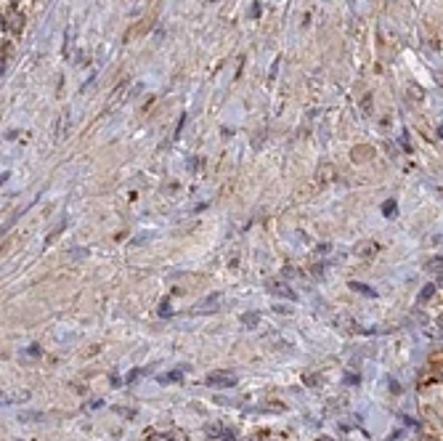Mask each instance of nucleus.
Here are the masks:
<instances>
[{
  "instance_id": "f03ea898",
  "label": "nucleus",
  "mask_w": 443,
  "mask_h": 441,
  "mask_svg": "<svg viewBox=\"0 0 443 441\" xmlns=\"http://www.w3.org/2000/svg\"><path fill=\"white\" fill-rule=\"evenodd\" d=\"M268 292H274L276 298H287V300H297V292L290 290L284 282H268Z\"/></svg>"
},
{
  "instance_id": "20e7f679",
  "label": "nucleus",
  "mask_w": 443,
  "mask_h": 441,
  "mask_svg": "<svg viewBox=\"0 0 443 441\" xmlns=\"http://www.w3.org/2000/svg\"><path fill=\"white\" fill-rule=\"evenodd\" d=\"M21 24H24V21H21V16L19 13H5L3 16V29H11V32H21Z\"/></svg>"
},
{
  "instance_id": "423d86ee",
  "label": "nucleus",
  "mask_w": 443,
  "mask_h": 441,
  "mask_svg": "<svg viewBox=\"0 0 443 441\" xmlns=\"http://www.w3.org/2000/svg\"><path fill=\"white\" fill-rule=\"evenodd\" d=\"M258 322H260L258 314H252V311H250V314H242V324H244V327H255Z\"/></svg>"
},
{
  "instance_id": "39448f33",
  "label": "nucleus",
  "mask_w": 443,
  "mask_h": 441,
  "mask_svg": "<svg viewBox=\"0 0 443 441\" xmlns=\"http://www.w3.org/2000/svg\"><path fill=\"white\" fill-rule=\"evenodd\" d=\"M371 154H374V152H371L369 146H356V149H353V160L356 162H364V160H371Z\"/></svg>"
},
{
  "instance_id": "7ed1b4c3",
  "label": "nucleus",
  "mask_w": 443,
  "mask_h": 441,
  "mask_svg": "<svg viewBox=\"0 0 443 441\" xmlns=\"http://www.w3.org/2000/svg\"><path fill=\"white\" fill-rule=\"evenodd\" d=\"M218 303H221V295H218V292H213V295H207L205 300H202V303L194 308V311L197 314H207V311H215L218 308Z\"/></svg>"
},
{
  "instance_id": "1a4fd4ad",
  "label": "nucleus",
  "mask_w": 443,
  "mask_h": 441,
  "mask_svg": "<svg viewBox=\"0 0 443 441\" xmlns=\"http://www.w3.org/2000/svg\"><path fill=\"white\" fill-rule=\"evenodd\" d=\"M181 369H175V372H167V375H159V383H173V380H181Z\"/></svg>"
},
{
  "instance_id": "9d476101",
  "label": "nucleus",
  "mask_w": 443,
  "mask_h": 441,
  "mask_svg": "<svg viewBox=\"0 0 443 441\" xmlns=\"http://www.w3.org/2000/svg\"><path fill=\"white\" fill-rule=\"evenodd\" d=\"M395 210H398V207H395V199H387V202L382 205V213L387 215V218H393V215H395Z\"/></svg>"
},
{
  "instance_id": "9b49d317",
  "label": "nucleus",
  "mask_w": 443,
  "mask_h": 441,
  "mask_svg": "<svg viewBox=\"0 0 443 441\" xmlns=\"http://www.w3.org/2000/svg\"><path fill=\"white\" fill-rule=\"evenodd\" d=\"M351 287H353L356 292H367V295H374V290L367 287V284H361V282H351Z\"/></svg>"
},
{
  "instance_id": "6e6552de",
  "label": "nucleus",
  "mask_w": 443,
  "mask_h": 441,
  "mask_svg": "<svg viewBox=\"0 0 443 441\" xmlns=\"http://www.w3.org/2000/svg\"><path fill=\"white\" fill-rule=\"evenodd\" d=\"M427 271H435V274H443V258H433L427 263Z\"/></svg>"
},
{
  "instance_id": "0eeeda50",
  "label": "nucleus",
  "mask_w": 443,
  "mask_h": 441,
  "mask_svg": "<svg viewBox=\"0 0 443 441\" xmlns=\"http://www.w3.org/2000/svg\"><path fill=\"white\" fill-rule=\"evenodd\" d=\"M64 226H67V223H64V221H59V223H56V229H53V231H51L48 237H45V245H51L53 239H56V237L61 234V231H64Z\"/></svg>"
},
{
  "instance_id": "2eb2a0df",
  "label": "nucleus",
  "mask_w": 443,
  "mask_h": 441,
  "mask_svg": "<svg viewBox=\"0 0 443 441\" xmlns=\"http://www.w3.org/2000/svg\"><path fill=\"white\" fill-rule=\"evenodd\" d=\"M11 3H19V0H11Z\"/></svg>"
},
{
  "instance_id": "ddd939ff",
  "label": "nucleus",
  "mask_w": 443,
  "mask_h": 441,
  "mask_svg": "<svg viewBox=\"0 0 443 441\" xmlns=\"http://www.w3.org/2000/svg\"><path fill=\"white\" fill-rule=\"evenodd\" d=\"M159 314L162 316H170V300H162V303H159Z\"/></svg>"
},
{
  "instance_id": "4468645a",
  "label": "nucleus",
  "mask_w": 443,
  "mask_h": 441,
  "mask_svg": "<svg viewBox=\"0 0 443 441\" xmlns=\"http://www.w3.org/2000/svg\"><path fill=\"white\" fill-rule=\"evenodd\" d=\"M85 255H88V250H72V258H77V261L85 258Z\"/></svg>"
},
{
  "instance_id": "f257e3e1",
  "label": "nucleus",
  "mask_w": 443,
  "mask_h": 441,
  "mask_svg": "<svg viewBox=\"0 0 443 441\" xmlns=\"http://www.w3.org/2000/svg\"><path fill=\"white\" fill-rule=\"evenodd\" d=\"M239 380L234 372H213L207 375V385H215V388H234Z\"/></svg>"
},
{
  "instance_id": "f8f14e48",
  "label": "nucleus",
  "mask_w": 443,
  "mask_h": 441,
  "mask_svg": "<svg viewBox=\"0 0 443 441\" xmlns=\"http://www.w3.org/2000/svg\"><path fill=\"white\" fill-rule=\"evenodd\" d=\"M433 292H435V284H427V287H425L422 292H419V303H425V300H427V298H430V295H433Z\"/></svg>"
}]
</instances>
